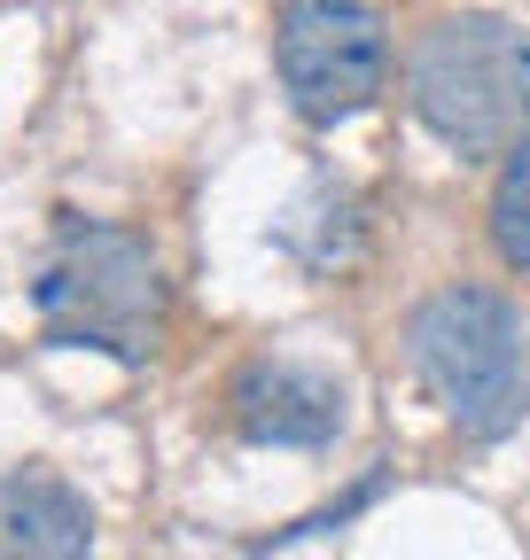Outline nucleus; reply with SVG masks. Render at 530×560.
I'll use <instances>...</instances> for the list:
<instances>
[{
	"instance_id": "f257e3e1",
	"label": "nucleus",
	"mask_w": 530,
	"mask_h": 560,
	"mask_svg": "<svg viewBox=\"0 0 530 560\" xmlns=\"http://www.w3.org/2000/svg\"><path fill=\"white\" fill-rule=\"evenodd\" d=\"M32 312L47 350H110L117 366H141L164 327V272L141 234L62 210L32 280Z\"/></svg>"
},
{
	"instance_id": "f03ea898",
	"label": "nucleus",
	"mask_w": 530,
	"mask_h": 560,
	"mask_svg": "<svg viewBox=\"0 0 530 560\" xmlns=\"http://www.w3.org/2000/svg\"><path fill=\"white\" fill-rule=\"evenodd\" d=\"M406 359L460 436H507L530 397V319L499 289H437L406 319Z\"/></svg>"
},
{
	"instance_id": "7ed1b4c3",
	"label": "nucleus",
	"mask_w": 530,
	"mask_h": 560,
	"mask_svg": "<svg viewBox=\"0 0 530 560\" xmlns=\"http://www.w3.org/2000/svg\"><path fill=\"white\" fill-rule=\"evenodd\" d=\"M414 117L460 156L515 149L530 125V32L507 16H445L406 55Z\"/></svg>"
},
{
	"instance_id": "20e7f679",
	"label": "nucleus",
	"mask_w": 530,
	"mask_h": 560,
	"mask_svg": "<svg viewBox=\"0 0 530 560\" xmlns=\"http://www.w3.org/2000/svg\"><path fill=\"white\" fill-rule=\"evenodd\" d=\"M274 62L304 125H344L382 94L390 39L367 0H289L274 32Z\"/></svg>"
},
{
	"instance_id": "39448f33",
	"label": "nucleus",
	"mask_w": 530,
	"mask_h": 560,
	"mask_svg": "<svg viewBox=\"0 0 530 560\" xmlns=\"http://www.w3.org/2000/svg\"><path fill=\"white\" fill-rule=\"evenodd\" d=\"M234 429L250 444L320 452V444L344 436V382H327L297 359H257L234 374Z\"/></svg>"
},
{
	"instance_id": "423d86ee",
	"label": "nucleus",
	"mask_w": 530,
	"mask_h": 560,
	"mask_svg": "<svg viewBox=\"0 0 530 560\" xmlns=\"http://www.w3.org/2000/svg\"><path fill=\"white\" fill-rule=\"evenodd\" d=\"M94 506L62 475H0V560H87Z\"/></svg>"
},
{
	"instance_id": "0eeeda50",
	"label": "nucleus",
	"mask_w": 530,
	"mask_h": 560,
	"mask_svg": "<svg viewBox=\"0 0 530 560\" xmlns=\"http://www.w3.org/2000/svg\"><path fill=\"white\" fill-rule=\"evenodd\" d=\"M492 249H499L515 272H530V132L507 149L499 187H492Z\"/></svg>"
},
{
	"instance_id": "6e6552de",
	"label": "nucleus",
	"mask_w": 530,
	"mask_h": 560,
	"mask_svg": "<svg viewBox=\"0 0 530 560\" xmlns=\"http://www.w3.org/2000/svg\"><path fill=\"white\" fill-rule=\"evenodd\" d=\"M375 490H382V467H375V475H367V482L352 490V499H336V506H327V514H304V522H289V529H281L274 545H297V537H320V529H344V522H352V514H359V506L375 499Z\"/></svg>"
}]
</instances>
